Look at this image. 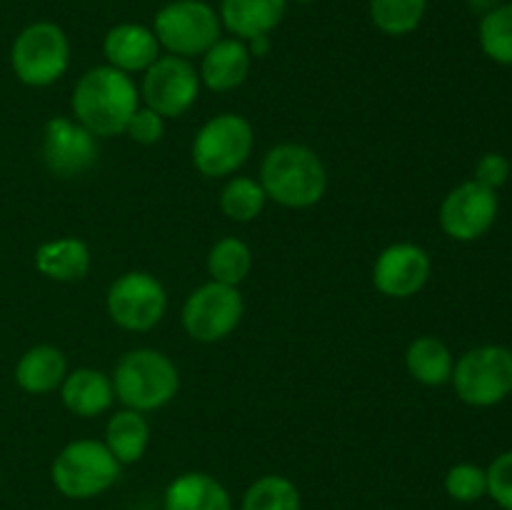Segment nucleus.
<instances>
[{
  "label": "nucleus",
  "instance_id": "nucleus-1",
  "mask_svg": "<svg viewBox=\"0 0 512 510\" xmlns=\"http://www.w3.org/2000/svg\"><path fill=\"white\" fill-rule=\"evenodd\" d=\"M70 108L75 120L95 138H113L125 133L130 118L140 108V93L128 73L108 63L95 65L75 83Z\"/></svg>",
  "mask_w": 512,
  "mask_h": 510
},
{
  "label": "nucleus",
  "instance_id": "nucleus-2",
  "mask_svg": "<svg viewBox=\"0 0 512 510\" xmlns=\"http://www.w3.org/2000/svg\"><path fill=\"white\" fill-rule=\"evenodd\" d=\"M260 185L268 200H275L283 208H313L328 190V170L308 145L280 143L263 158Z\"/></svg>",
  "mask_w": 512,
  "mask_h": 510
},
{
  "label": "nucleus",
  "instance_id": "nucleus-3",
  "mask_svg": "<svg viewBox=\"0 0 512 510\" xmlns=\"http://www.w3.org/2000/svg\"><path fill=\"white\" fill-rule=\"evenodd\" d=\"M115 398L130 410L153 413L165 408L180 390V373L173 360L155 348H135L115 363Z\"/></svg>",
  "mask_w": 512,
  "mask_h": 510
},
{
  "label": "nucleus",
  "instance_id": "nucleus-4",
  "mask_svg": "<svg viewBox=\"0 0 512 510\" xmlns=\"http://www.w3.org/2000/svg\"><path fill=\"white\" fill-rule=\"evenodd\" d=\"M68 65L70 40L53 20H35L15 35L10 48V68L23 85L48 88L68 73Z\"/></svg>",
  "mask_w": 512,
  "mask_h": 510
},
{
  "label": "nucleus",
  "instance_id": "nucleus-5",
  "mask_svg": "<svg viewBox=\"0 0 512 510\" xmlns=\"http://www.w3.org/2000/svg\"><path fill=\"white\" fill-rule=\"evenodd\" d=\"M153 33L160 48L178 58H200L223 33L218 10L205 0H170L155 13Z\"/></svg>",
  "mask_w": 512,
  "mask_h": 510
},
{
  "label": "nucleus",
  "instance_id": "nucleus-6",
  "mask_svg": "<svg viewBox=\"0 0 512 510\" xmlns=\"http://www.w3.org/2000/svg\"><path fill=\"white\" fill-rule=\"evenodd\" d=\"M120 468L123 465L100 440H73L55 455L50 478L65 498L85 500L113 488Z\"/></svg>",
  "mask_w": 512,
  "mask_h": 510
},
{
  "label": "nucleus",
  "instance_id": "nucleus-7",
  "mask_svg": "<svg viewBox=\"0 0 512 510\" xmlns=\"http://www.w3.org/2000/svg\"><path fill=\"white\" fill-rule=\"evenodd\" d=\"M255 145L253 125L238 113H220L198 130L193 165L205 178H230L250 158Z\"/></svg>",
  "mask_w": 512,
  "mask_h": 510
},
{
  "label": "nucleus",
  "instance_id": "nucleus-8",
  "mask_svg": "<svg viewBox=\"0 0 512 510\" xmlns=\"http://www.w3.org/2000/svg\"><path fill=\"white\" fill-rule=\"evenodd\" d=\"M455 395L473 408H493L512 395V348L480 345L460 355L453 368Z\"/></svg>",
  "mask_w": 512,
  "mask_h": 510
},
{
  "label": "nucleus",
  "instance_id": "nucleus-9",
  "mask_svg": "<svg viewBox=\"0 0 512 510\" xmlns=\"http://www.w3.org/2000/svg\"><path fill=\"white\" fill-rule=\"evenodd\" d=\"M245 313L243 295L235 285L210 283L200 285L188 295L183 305V328L198 343H218L235 333Z\"/></svg>",
  "mask_w": 512,
  "mask_h": 510
},
{
  "label": "nucleus",
  "instance_id": "nucleus-10",
  "mask_svg": "<svg viewBox=\"0 0 512 510\" xmlns=\"http://www.w3.org/2000/svg\"><path fill=\"white\" fill-rule=\"evenodd\" d=\"M105 308L118 328L145 333L163 320L168 310V295L155 275L145 270H130L108 288Z\"/></svg>",
  "mask_w": 512,
  "mask_h": 510
},
{
  "label": "nucleus",
  "instance_id": "nucleus-11",
  "mask_svg": "<svg viewBox=\"0 0 512 510\" xmlns=\"http://www.w3.org/2000/svg\"><path fill=\"white\" fill-rule=\"evenodd\" d=\"M200 93V75L188 58L160 55L143 73L145 105L160 118H180L195 105Z\"/></svg>",
  "mask_w": 512,
  "mask_h": 510
},
{
  "label": "nucleus",
  "instance_id": "nucleus-12",
  "mask_svg": "<svg viewBox=\"0 0 512 510\" xmlns=\"http://www.w3.org/2000/svg\"><path fill=\"white\" fill-rule=\"evenodd\" d=\"M40 153L43 163L55 178H78L95 168L100 155L98 138L90 133L85 125L75 118H50L43 128V140H40Z\"/></svg>",
  "mask_w": 512,
  "mask_h": 510
},
{
  "label": "nucleus",
  "instance_id": "nucleus-13",
  "mask_svg": "<svg viewBox=\"0 0 512 510\" xmlns=\"http://www.w3.org/2000/svg\"><path fill=\"white\" fill-rule=\"evenodd\" d=\"M498 210V190L485 188L478 180H468L450 190L440 203V228L458 243H473L493 228Z\"/></svg>",
  "mask_w": 512,
  "mask_h": 510
},
{
  "label": "nucleus",
  "instance_id": "nucleus-14",
  "mask_svg": "<svg viewBox=\"0 0 512 510\" xmlns=\"http://www.w3.org/2000/svg\"><path fill=\"white\" fill-rule=\"evenodd\" d=\"M428 250L415 243H393L375 258L373 283L388 298H413L430 280Z\"/></svg>",
  "mask_w": 512,
  "mask_h": 510
},
{
  "label": "nucleus",
  "instance_id": "nucleus-15",
  "mask_svg": "<svg viewBox=\"0 0 512 510\" xmlns=\"http://www.w3.org/2000/svg\"><path fill=\"white\" fill-rule=\"evenodd\" d=\"M105 63L123 73H145L160 58V43L153 28L143 23H118L103 38Z\"/></svg>",
  "mask_w": 512,
  "mask_h": 510
},
{
  "label": "nucleus",
  "instance_id": "nucleus-16",
  "mask_svg": "<svg viewBox=\"0 0 512 510\" xmlns=\"http://www.w3.org/2000/svg\"><path fill=\"white\" fill-rule=\"evenodd\" d=\"M253 55L245 40L240 38H220L200 55V83L215 93H228L240 88L250 73Z\"/></svg>",
  "mask_w": 512,
  "mask_h": 510
},
{
  "label": "nucleus",
  "instance_id": "nucleus-17",
  "mask_svg": "<svg viewBox=\"0 0 512 510\" xmlns=\"http://www.w3.org/2000/svg\"><path fill=\"white\" fill-rule=\"evenodd\" d=\"M288 13V0H220V23L233 38L253 40L270 35Z\"/></svg>",
  "mask_w": 512,
  "mask_h": 510
},
{
  "label": "nucleus",
  "instance_id": "nucleus-18",
  "mask_svg": "<svg viewBox=\"0 0 512 510\" xmlns=\"http://www.w3.org/2000/svg\"><path fill=\"white\" fill-rule=\"evenodd\" d=\"M60 398L65 408L78 418H98L105 410H110L115 400L113 380L103 370L75 368L65 375L60 385Z\"/></svg>",
  "mask_w": 512,
  "mask_h": 510
},
{
  "label": "nucleus",
  "instance_id": "nucleus-19",
  "mask_svg": "<svg viewBox=\"0 0 512 510\" xmlns=\"http://www.w3.org/2000/svg\"><path fill=\"white\" fill-rule=\"evenodd\" d=\"M68 375L65 353L55 345H33L15 363V383L30 395L53 393Z\"/></svg>",
  "mask_w": 512,
  "mask_h": 510
},
{
  "label": "nucleus",
  "instance_id": "nucleus-20",
  "mask_svg": "<svg viewBox=\"0 0 512 510\" xmlns=\"http://www.w3.org/2000/svg\"><path fill=\"white\" fill-rule=\"evenodd\" d=\"M35 270L55 283H75L90 270V250L80 238H55L35 248Z\"/></svg>",
  "mask_w": 512,
  "mask_h": 510
},
{
  "label": "nucleus",
  "instance_id": "nucleus-21",
  "mask_svg": "<svg viewBox=\"0 0 512 510\" xmlns=\"http://www.w3.org/2000/svg\"><path fill=\"white\" fill-rule=\"evenodd\" d=\"M165 510H233V503L213 475L183 473L165 490Z\"/></svg>",
  "mask_w": 512,
  "mask_h": 510
},
{
  "label": "nucleus",
  "instance_id": "nucleus-22",
  "mask_svg": "<svg viewBox=\"0 0 512 510\" xmlns=\"http://www.w3.org/2000/svg\"><path fill=\"white\" fill-rule=\"evenodd\" d=\"M405 368L418 383L435 388V385L450 383L455 360L443 340L435 335H420L405 350Z\"/></svg>",
  "mask_w": 512,
  "mask_h": 510
},
{
  "label": "nucleus",
  "instance_id": "nucleus-23",
  "mask_svg": "<svg viewBox=\"0 0 512 510\" xmlns=\"http://www.w3.org/2000/svg\"><path fill=\"white\" fill-rule=\"evenodd\" d=\"M150 443V425L138 410H118L105 425V445L120 465L138 463Z\"/></svg>",
  "mask_w": 512,
  "mask_h": 510
},
{
  "label": "nucleus",
  "instance_id": "nucleus-24",
  "mask_svg": "<svg viewBox=\"0 0 512 510\" xmlns=\"http://www.w3.org/2000/svg\"><path fill=\"white\" fill-rule=\"evenodd\" d=\"M370 20L390 38L415 33L428 13V0H368Z\"/></svg>",
  "mask_w": 512,
  "mask_h": 510
},
{
  "label": "nucleus",
  "instance_id": "nucleus-25",
  "mask_svg": "<svg viewBox=\"0 0 512 510\" xmlns=\"http://www.w3.org/2000/svg\"><path fill=\"white\" fill-rule=\"evenodd\" d=\"M268 195H265L260 180L248 175H233L220 190V210L225 218L235 223H253L263 213Z\"/></svg>",
  "mask_w": 512,
  "mask_h": 510
},
{
  "label": "nucleus",
  "instance_id": "nucleus-26",
  "mask_svg": "<svg viewBox=\"0 0 512 510\" xmlns=\"http://www.w3.org/2000/svg\"><path fill=\"white\" fill-rule=\"evenodd\" d=\"M253 268V253L240 238H220L208 253V273L215 283L238 288Z\"/></svg>",
  "mask_w": 512,
  "mask_h": 510
},
{
  "label": "nucleus",
  "instance_id": "nucleus-27",
  "mask_svg": "<svg viewBox=\"0 0 512 510\" xmlns=\"http://www.w3.org/2000/svg\"><path fill=\"white\" fill-rule=\"evenodd\" d=\"M478 43L485 58L498 65H512V3L498 5L480 18Z\"/></svg>",
  "mask_w": 512,
  "mask_h": 510
},
{
  "label": "nucleus",
  "instance_id": "nucleus-28",
  "mask_svg": "<svg viewBox=\"0 0 512 510\" xmlns=\"http://www.w3.org/2000/svg\"><path fill=\"white\" fill-rule=\"evenodd\" d=\"M243 510H300V493L283 475H263L245 490Z\"/></svg>",
  "mask_w": 512,
  "mask_h": 510
},
{
  "label": "nucleus",
  "instance_id": "nucleus-29",
  "mask_svg": "<svg viewBox=\"0 0 512 510\" xmlns=\"http://www.w3.org/2000/svg\"><path fill=\"white\" fill-rule=\"evenodd\" d=\"M445 490L458 503H475L488 495V473L475 463H458L445 475Z\"/></svg>",
  "mask_w": 512,
  "mask_h": 510
},
{
  "label": "nucleus",
  "instance_id": "nucleus-30",
  "mask_svg": "<svg viewBox=\"0 0 512 510\" xmlns=\"http://www.w3.org/2000/svg\"><path fill=\"white\" fill-rule=\"evenodd\" d=\"M485 473H488L490 498L503 510H512V450L500 453Z\"/></svg>",
  "mask_w": 512,
  "mask_h": 510
},
{
  "label": "nucleus",
  "instance_id": "nucleus-31",
  "mask_svg": "<svg viewBox=\"0 0 512 510\" xmlns=\"http://www.w3.org/2000/svg\"><path fill=\"white\" fill-rule=\"evenodd\" d=\"M125 133L140 145H155L160 143L165 135V118H160L155 110H150L148 105H145V108L135 110Z\"/></svg>",
  "mask_w": 512,
  "mask_h": 510
},
{
  "label": "nucleus",
  "instance_id": "nucleus-32",
  "mask_svg": "<svg viewBox=\"0 0 512 510\" xmlns=\"http://www.w3.org/2000/svg\"><path fill=\"white\" fill-rule=\"evenodd\" d=\"M510 178V160L500 153H485L475 163V178L480 185L490 190H498L508 183Z\"/></svg>",
  "mask_w": 512,
  "mask_h": 510
},
{
  "label": "nucleus",
  "instance_id": "nucleus-33",
  "mask_svg": "<svg viewBox=\"0 0 512 510\" xmlns=\"http://www.w3.org/2000/svg\"><path fill=\"white\" fill-rule=\"evenodd\" d=\"M465 3H468V8L473 10L475 15H480V18H483L485 13H490V10H495L498 5H503L505 0H465Z\"/></svg>",
  "mask_w": 512,
  "mask_h": 510
},
{
  "label": "nucleus",
  "instance_id": "nucleus-34",
  "mask_svg": "<svg viewBox=\"0 0 512 510\" xmlns=\"http://www.w3.org/2000/svg\"><path fill=\"white\" fill-rule=\"evenodd\" d=\"M295 3H300V5H308L310 0H295Z\"/></svg>",
  "mask_w": 512,
  "mask_h": 510
}]
</instances>
